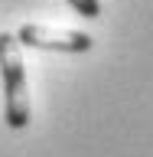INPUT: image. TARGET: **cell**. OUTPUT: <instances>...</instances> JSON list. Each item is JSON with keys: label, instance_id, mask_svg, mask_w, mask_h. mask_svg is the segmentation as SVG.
Here are the masks:
<instances>
[{"label": "cell", "instance_id": "obj_3", "mask_svg": "<svg viewBox=\"0 0 153 157\" xmlns=\"http://www.w3.org/2000/svg\"><path fill=\"white\" fill-rule=\"evenodd\" d=\"M65 3L85 20H98L101 17V0H65Z\"/></svg>", "mask_w": 153, "mask_h": 157}, {"label": "cell", "instance_id": "obj_2", "mask_svg": "<svg viewBox=\"0 0 153 157\" xmlns=\"http://www.w3.org/2000/svg\"><path fill=\"white\" fill-rule=\"evenodd\" d=\"M20 46L33 49H52V52H88L91 36L78 29H59V26H42V23H23L13 33Z\"/></svg>", "mask_w": 153, "mask_h": 157}, {"label": "cell", "instance_id": "obj_1", "mask_svg": "<svg viewBox=\"0 0 153 157\" xmlns=\"http://www.w3.org/2000/svg\"><path fill=\"white\" fill-rule=\"evenodd\" d=\"M0 78H3V121L13 131H23L33 121V108H29L23 46L13 33H0Z\"/></svg>", "mask_w": 153, "mask_h": 157}]
</instances>
